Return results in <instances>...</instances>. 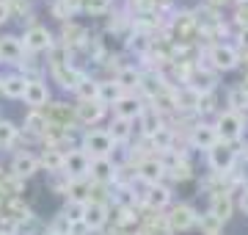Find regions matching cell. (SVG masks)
<instances>
[{"mask_svg":"<svg viewBox=\"0 0 248 235\" xmlns=\"http://www.w3.org/2000/svg\"><path fill=\"white\" fill-rule=\"evenodd\" d=\"M210 61H213V69H218V72H229V69H234L237 67V50L229 45H215L210 47Z\"/></svg>","mask_w":248,"mask_h":235,"instance_id":"cell-8","label":"cell"},{"mask_svg":"<svg viewBox=\"0 0 248 235\" xmlns=\"http://www.w3.org/2000/svg\"><path fill=\"white\" fill-rule=\"evenodd\" d=\"M210 3H215V6H218V3H226V0H210Z\"/></svg>","mask_w":248,"mask_h":235,"instance_id":"cell-41","label":"cell"},{"mask_svg":"<svg viewBox=\"0 0 248 235\" xmlns=\"http://www.w3.org/2000/svg\"><path fill=\"white\" fill-rule=\"evenodd\" d=\"M47 125H50V122H47L39 111H33V114L25 119V127L31 130V133H47Z\"/></svg>","mask_w":248,"mask_h":235,"instance_id":"cell-30","label":"cell"},{"mask_svg":"<svg viewBox=\"0 0 248 235\" xmlns=\"http://www.w3.org/2000/svg\"><path fill=\"white\" fill-rule=\"evenodd\" d=\"M36 169H39V161H36V155H31V152H19L17 158L11 161V174H14L17 180L33 177Z\"/></svg>","mask_w":248,"mask_h":235,"instance_id":"cell-12","label":"cell"},{"mask_svg":"<svg viewBox=\"0 0 248 235\" xmlns=\"http://www.w3.org/2000/svg\"><path fill=\"white\" fill-rule=\"evenodd\" d=\"M127 45H130V50H133V53H146V50L152 47V42H149V36H143V34H135V36L130 39Z\"/></svg>","mask_w":248,"mask_h":235,"instance_id":"cell-32","label":"cell"},{"mask_svg":"<svg viewBox=\"0 0 248 235\" xmlns=\"http://www.w3.org/2000/svg\"><path fill=\"white\" fill-rule=\"evenodd\" d=\"M143 202H146L152 210H163V208L171 202V191L166 188L163 183H155V185H149V188H146V194H143Z\"/></svg>","mask_w":248,"mask_h":235,"instance_id":"cell-15","label":"cell"},{"mask_svg":"<svg viewBox=\"0 0 248 235\" xmlns=\"http://www.w3.org/2000/svg\"><path fill=\"white\" fill-rule=\"evenodd\" d=\"M86 233H91V230L83 224V221H78V224H72V227H69V235H86Z\"/></svg>","mask_w":248,"mask_h":235,"instance_id":"cell-38","label":"cell"},{"mask_svg":"<svg viewBox=\"0 0 248 235\" xmlns=\"http://www.w3.org/2000/svg\"><path fill=\"white\" fill-rule=\"evenodd\" d=\"M243 130H246V122H243V114H237V111H223L221 117H218V122H215L218 141H223V144L240 141Z\"/></svg>","mask_w":248,"mask_h":235,"instance_id":"cell-1","label":"cell"},{"mask_svg":"<svg viewBox=\"0 0 248 235\" xmlns=\"http://www.w3.org/2000/svg\"><path fill=\"white\" fill-rule=\"evenodd\" d=\"M80 150H86L89 158H108V152L113 150V138L108 136V130H89Z\"/></svg>","mask_w":248,"mask_h":235,"instance_id":"cell-5","label":"cell"},{"mask_svg":"<svg viewBox=\"0 0 248 235\" xmlns=\"http://www.w3.org/2000/svg\"><path fill=\"white\" fill-rule=\"evenodd\" d=\"M9 19H11L9 3H6V0H0V25H3V22H9Z\"/></svg>","mask_w":248,"mask_h":235,"instance_id":"cell-37","label":"cell"},{"mask_svg":"<svg viewBox=\"0 0 248 235\" xmlns=\"http://www.w3.org/2000/svg\"><path fill=\"white\" fill-rule=\"evenodd\" d=\"M113 111H116V117H119V119H127V122H133V119L141 117L143 105H141V100L135 97V94H122V97L113 102Z\"/></svg>","mask_w":248,"mask_h":235,"instance_id":"cell-10","label":"cell"},{"mask_svg":"<svg viewBox=\"0 0 248 235\" xmlns=\"http://www.w3.org/2000/svg\"><path fill=\"white\" fill-rule=\"evenodd\" d=\"M116 169L113 163L108 161V158H91V169H89V177L97 183H110L116 177Z\"/></svg>","mask_w":248,"mask_h":235,"instance_id":"cell-16","label":"cell"},{"mask_svg":"<svg viewBox=\"0 0 248 235\" xmlns=\"http://www.w3.org/2000/svg\"><path fill=\"white\" fill-rule=\"evenodd\" d=\"M221 221L213 216V213H207V216H202V230H207L210 235H218V230H221Z\"/></svg>","mask_w":248,"mask_h":235,"instance_id":"cell-34","label":"cell"},{"mask_svg":"<svg viewBox=\"0 0 248 235\" xmlns=\"http://www.w3.org/2000/svg\"><path fill=\"white\" fill-rule=\"evenodd\" d=\"M47 235H58V233H50V230H47Z\"/></svg>","mask_w":248,"mask_h":235,"instance_id":"cell-42","label":"cell"},{"mask_svg":"<svg viewBox=\"0 0 248 235\" xmlns=\"http://www.w3.org/2000/svg\"><path fill=\"white\" fill-rule=\"evenodd\" d=\"M240 45H243V47L248 50V25L243 28V31H240Z\"/></svg>","mask_w":248,"mask_h":235,"instance_id":"cell-40","label":"cell"},{"mask_svg":"<svg viewBox=\"0 0 248 235\" xmlns=\"http://www.w3.org/2000/svg\"><path fill=\"white\" fill-rule=\"evenodd\" d=\"M108 136L113 138V144H124L127 138L133 136V122L116 117L113 122H110V127H108Z\"/></svg>","mask_w":248,"mask_h":235,"instance_id":"cell-19","label":"cell"},{"mask_svg":"<svg viewBox=\"0 0 248 235\" xmlns=\"http://www.w3.org/2000/svg\"><path fill=\"white\" fill-rule=\"evenodd\" d=\"M25 58V47L19 36H0V61L3 64H19Z\"/></svg>","mask_w":248,"mask_h":235,"instance_id":"cell-9","label":"cell"},{"mask_svg":"<svg viewBox=\"0 0 248 235\" xmlns=\"http://www.w3.org/2000/svg\"><path fill=\"white\" fill-rule=\"evenodd\" d=\"M89 169H91V158L86 150H69V152H63L61 174L66 180H86L89 177Z\"/></svg>","mask_w":248,"mask_h":235,"instance_id":"cell-2","label":"cell"},{"mask_svg":"<svg viewBox=\"0 0 248 235\" xmlns=\"http://www.w3.org/2000/svg\"><path fill=\"white\" fill-rule=\"evenodd\" d=\"M210 213H213L221 224H223V221H229V216H232V199H229V194H215Z\"/></svg>","mask_w":248,"mask_h":235,"instance_id":"cell-20","label":"cell"},{"mask_svg":"<svg viewBox=\"0 0 248 235\" xmlns=\"http://www.w3.org/2000/svg\"><path fill=\"white\" fill-rule=\"evenodd\" d=\"M152 141H155V147H157V150H163V152H166V150H174V133H171L169 127H157V130H155V133H152Z\"/></svg>","mask_w":248,"mask_h":235,"instance_id":"cell-29","label":"cell"},{"mask_svg":"<svg viewBox=\"0 0 248 235\" xmlns=\"http://www.w3.org/2000/svg\"><path fill=\"white\" fill-rule=\"evenodd\" d=\"M102 111L105 105H99V102H80L78 105V119L83 125H94L99 117H102Z\"/></svg>","mask_w":248,"mask_h":235,"instance_id":"cell-22","label":"cell"},{"mask_svg":"<svg viewBox=\"0 0 248 235\" xmlns=\"http://www.w3.org/2000/svg\"><path fill=\"white\" fill-rule=\"evenodd\" d=\"M83 213H86V199H72L69 205L63 208V216H66V221H69V224L83 221Z\"/></svg>","mask_w":248,"mask_h":235,"instance_id":"cell-26","label":"cell"},{"mask_svg":"<svg viewBox=\"0 0 248 235\" xmlns=\"http://www.w3.org/2000/svg\"><path fill=\"white\" fill-rule=\"evenodd\" d=\"M122 94H124V89L116 81H99V86H97V102L99 105H113Z\"/></svg>","mask_w":248,"mask_h":235,"instance_id":"cell-18","label":"cell"},{"mask_svg":"<svg viewBox=\"0 0 248 235\" xmlns=\"http://www.w3.org/2000/svg\"><path fill=\"white\" fill-rule=\"evenodd\" d=\"M163 174H166V166H163L157 158H146V161H141V166H138V177H141L146 185L160 183L163 180Z\"/></svg>","mask_w":248,"mask_h":235,"instance_id":"cell-14","label":"cell"},{"mask_svg":"<svg viewBox=\"0 0 248 235\" xmlns=\"http://www.w3.org/2000/svg\"><path fill=\"white\" fill-rule=\"evenodd\" d=\"M22 100H25V105H31L33 111H39L42 105H47V100H50V89H47V83L39 81V78H28Z\"/></svg>","mask_w":248,"mask_h":235,"instance_id":"cell-7","label":"cell"},{"mask_svg":"<svg viewBox=\"0 0 248 235\" xmlns=\"http://www.w3.org/2000/svg\"><path fill=\"white\" fill-rule=\"evenodd\" d=\"M229 102L237 108V114H240L243 108H248V91H246V89H234V91L229 94Z\"/></svg>","mask_w":248,"mask_h":235,"instance_id":"cell-33","label":"cell"},{"mask_svg":"<svg viewBox=\"0 0 248 235\" xmlns=\"http://www.w3.org/2000/svg\"><path fill=\"white\" fill-rule=\"evenodd\" d=\"M97 86H99V81H91V78L83 75V78L78 81V86H75L80 102H97Z\"/></svg>","mask_w":248,"mask_h":235,"instance_id":"cell-23","label":"cell"},{"mask_svg":"<svg viewBox=\"0 0 248 235\" xmlns=\"http://www.w3.org/2000/svg\"><path fill=\"white\" fill-rule=\"evenodd\" d=\"M25 83H28L25 75H6L3 83H0V91H3L9 100H22V94H25Z\"/></svg>","mask_w":248,"mask_h":235,"instance_id":"cell-17","label":"cell"},{"mask_svg":"<svg viewBox=\"0 0 248 235\" xmlns=\"http://www.w3.org/2000/svg\"><path fill=\"white\" fill-rule=\"evenodd\" d=\"M108 161L113 163L116 169H119V166H122L124 161H130V150H127L124 144H113V150L108 152Z\"/></svg>","mask_w":248,"mask_h":235,"instance_id":"cell-31","label":"cell"},{"mask_svg":"<svg viewBox=\"0 0 248 235\" xmlns=\"http://www.w3.org/2000/svg\"><path fill=\"white\" fill-rule=\"evenodd\" d=\"M130 194H133L130 188H119V191H116V202H119L122 208H124V205H133L135 197H130Z\"/></svg>","mask_w":248,"mask_h":235,"instance_id":"cell-35","label":"cell"},{"mask_svg":"<svg viewBox=\"0 0 248 235\" xmlns=\"http://www.w3.org/2000/svg\"><path fill=\"white\" fill-rule=\"evenodd\" d=\"M166 224H169V230H174V233H187V230H193V227L199 224V216H196V210L190 208V205H177V208L169 210Z\"/></svg>","mask_w":248,"mask_h":235,"instance_id":"cell-4","label":"cell"},{"mask_svg":"<svg viewBox=\"0 0 248 235\" xmlns=\"http://www.w3.org/2000/svg\"><path fill=\"white\" fill-rule=\"evenodd\" d=\"M83 6H86V9L89 11H105L108 9V0H83Z\"/></svg>","mask_w":248,"mask_h":235,"instance_id":"cell-36","label":"cell"},{"mask_svg":"<svg viewBox=\"0 0 248 235\" xmlns=\"http://www.w3.org/2000/svg\"><path fill=\"white\" fill-rule=\"evenodd\" d=\"M122 89H135L138 83H141V72L135 69V67H122L119 72H116V78H113Z\"/></svg>","mask_w":248,"mask_h":235,"instance_id":"cell-24","label":"cell"},{"mask_svg":"<svg viewBox=\"0 0 248 235\" xmlns=\"http://www.w3.org/2000/svg\"><path fill=\"white\" fill-rule=\"evenodd\" d=\"M190 91H196L199 97H204V94L215 91V78L210 72H196L193 78H190Z\"/></svg>","mask_w":248,"mask_h":235,"instance_id":"cell-21","label":"cell"},{"mask_svg":"<svg viewBox=\"0 0 248 235\" xmlns=\"http://www.w3.org/2000/svg\"><path fill=\"white\" fill-rule=\"evenodd\" d=\"M19 127L11 122V119H0V147H11L17 141Z\"/></svg>","mask_w":248,"mask_h":235,"instance_id":"cell-25","label":"cell"},{"mask_svg":"<svg viewBox=\"0 0 248 235\" xmlns=\"http://www.w3.org/2000/svg\"><path fill=\"white\" fill-rule=\"evenodd\" d=\"M240 210H243V213L248 216V188L240 191Z\"/></svg>","mask_w":248,"mask_h":235,"instance_id":"cell-39","label":"cell"},{"mask_svg":"<svg viewBox=\"0 0 248 235\" xmlns=\"http://www.w3.org/2000/svg\"><path fill=\"white\" fill-rule=\"evenodd\" d=\"M108 221V208L102 202H86V213H83V224L89 227L91 233L102 230Z\"/></svg>","mask_w":248,"mask_h":235,"instance_id":"cell-11","label":"cell"},{"mask_svg":"<svg viewBox=\"0 0 248 235\" xmlns=\"http://www.w3.org/2000/svg\"><path fill=\"white\" fill-rule=\"evenodd\" d=\"M55 39L50 34V28L45 25H33L25 31V36H22V47H25L28 53H45V50H53Z\"/></svg>","mask_w":248,"mask_h":235,"instance_id":"cell-3","label":"cell"},{"mask_svg":"<svg viewBox=\"0 0 248 235\" xmlns=\"http://www.w3.org/2000/svg\"><path fill=\"white\" fill-rule=\"evenodd\" d=\"M55 78L61 81L63 89H75V86H78V81L83 78V75L75 72V69H69V67H55Z\"/></svg>","mask_w":248,"mask_h":235,"instance_id":"cell-28","label":"cell"},{"mask_svg":"<svg viewBox=\"0 0 248 235\" xmlns=\"http://www.w3.org/2000/svg\"><path fill=\"white\" fill-rule=\"evenodd\" d=\"M42 163L47 166V172H53V174H58L63 169V152L61 150H45V158H42Z\"/></svg>","mask_w":248,"mask_h":235,"instance_id":"cell-27","label":"cell"},{"mask_svg":"<svg viewBox=\"0 0 248 235\" xmlns=\"http://www.w3.org/2000/svg\"><path fill=\"white\" fill-rule=\"evenodd\" d=\"M190 141H193L196 150H210V147L218 144V133H215V125H207V122H199L190 133Z\"/></svg>","mask_w":248,"mask_h":235,"instance_id":"cell-13","label":"cell"},{"mask_svg":"<svg viewBox=\"0 0 248 235\" xmlns=\"http://www.w3.org/2000/svg\"><path fill=\"white\" fill-rule=\"evenodd\" d=\"M207 155H210V166H213L215 172H229L232 166H234V158H237V152H234V147L232 144H223V141H218L215 147H210L207 150Z\"/></svg>","mask_w":248,"mask_h":235,"instance_id":"cell-6","label":"cell"}]
</instances>
